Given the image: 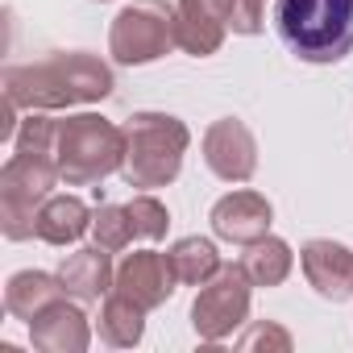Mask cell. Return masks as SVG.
Masks as SVG:
<instances>
[{
	"instance_id": "1",
	"label": "cell",
	"mask_w": 353,
	"mask_h": 353,
	"mask_svg": "<svg viewBox=\"0 0 353 353\" xmlns=\"http://www.w3.org/2000/svg\"><path fill=\"white\" fill-rule=\"evenodd\" d=\"M112 67L100 63L96 54L71 50V54H50L42 63L9 67L5 71V96L17 108L30 112H59L71 104H96L112 96Z\"/></svg>"
},
{
	"instance_id": "2",
	"label": "cell",
	"mask_w": 353,
	"mask_h": 353,
	"mask_svg": "<svg viewBox=\"0 0 353 353\" xmlns=\"http://www.w3.org/2000/svg\"><path fill=\"white\" fill-rule=\"evenodd\" d=\"M283 46L303 63H341L353 50V0H274Z\"/></svg>"
},
{
	"instance_id": "3",
	"label": "cell",
	"mask_w": 353,
	"mask_h": 353,
	"mask_svg": "<svg viewBox=\"0 0 353 353\" xmlns=\"http://www.w3.org/2000/svg\"><path fill=\"white\" fill-rule=\"evenodd\" d=\"M125 162L121 174L129 188H166L179 179L192 129L170 112H133L125 125Z\"/></svg>"
},
{
	"instance_id": "4",
	"label": "cell",
	"mask_w": 353,
	"mask_h": 353,
	"mask_svg": "<svg viewBox=\"0 0 353 353\" xmlns=\"http://www.w3.org/2000/svg\"><path fill=\"white\" fill-rule=\"evenodd\" d=\"M54 162L67 188H92L104 183L125 162V129L112 125L100 112H75L59 121Z\"/></svg>"
},
{
	"instance_id": "5",
	"label": "cell",
	"mask_w": 353,
	"mask_h": 353,
	"mask_svg": "<svg viewBox=\"0 0 353 353\" xmlns=\"http://www.w3.org/2000/svg\"><path fill=\"white\" fill-rule=\"evenodd\" d=\"M54 183H63L54 158L13 150V158L0 170V233L9 241L38 237V208L50 200Z\"/></svg>"
},
{
	"instance_id": "6",
	"label": "cell",
	"mask_w": 353,
	"mask_h": 353,
	"mask_svg": "<svg viewBox=\"0 0 353 353\" xmlns=\"http://www.w3.org/2000/svg\"><path fill=\"white\" fill-rule=\"evenodd\" d=\"M170 46H179V30H174V9L166 0H133L108 26V54L121 67L158 63Z\"/></svg>"
},
{
	"instance_id": "7",
	"label": "cell",
	"mask_w": 353,
	"mask_h": 353,
	"mask_svg": "<svg viewBox=\"0 0 353 353\" xmlns=\"http://www.w3.org/2000/svg\"><path fill=\"white\" fill-rule=\"evenodd\" d=\"M250 274L241 270V262H221V270L200 283L196 299H192V328L200 341H229L245 320H250Z\"/></svg>"
},
{
	"instance_id": "8",
	"label": "cell",
	"mask_w": 353,
	"mask_h": 353,
	"mask_svg": "<svg viewBox=\"0 0 353 353\" xmlns=\"http://www.w3.org/2000/svg\"><path fill=\"white\" fill-rule=\"evenodd\" d=\"M204 162L216 179L225 183H245L254 179L258 170V141L250 133L245 121L237 117H225V121H212L208 133H204Z\"/></svg>"
},
{
	"instance_id": "9",
	"label": "cell",
	"mask_w": 353,
	"mask_h": 353,
	"mask_svg": "<svg viewBox=\"0 0 353 353\" xmlns=\"http://www.w3.org/2000/svg\"><path fill=\"white\" fill-rule=\"evenodd\" d=\"M174 283H179V279H174L166 254H158V250H133V254L121 258L117 279H112V291L125 295V299H133L137 307L154 312V307H162L170 299Z\"/></svg>"
},
{
	"instance_id": "10",
	"label": "cell",
	"mask_w": 353,
	"mask_h": 353,
	"mask_svg": "<svg viewBox=\"0 0 353 353\" xmlns=\"http://www.w3.org/2000/svg\"><path fill=\"white\" fill-rule=\"evenodd\" d=\"M299 266L320 299H332V303L353 299V250L349 245L316 237L299 250Z\"/></svg>"
},
{
	"instance_id": "11",
	"label": "cell",
	"mask_w": 353,
	"mask_h": 353,
	"mask_svg": "<svg viewBox=\"0 0 353 353\" xmlns=\"http://www.w3.org/2000/svg\"><path fill=\"white\" fill-rule=\"evenodd\" d=\"M212 233L221 241H233V245H254L258 237L270 233V221H274V208L266 196L258 192H229L212 204Z\"/></svg>"
},
{
	"instance_id": "12",
	"label": "cell",
	"mask_w": 353,
	"mask_h": 353,
	"mask_svg": "<svg viewBox=\"0 0 353 353\" xmlns=\"http://www.w3.org/2000/svg\"><path fill=\"white\" fill-rule=\"evenodd\" d=\"M229 5L233 0H179V5H174L179 46L196 59L216 54L225 34H229Z\"/></svg>"
},
{
	"instance_id": "13",
	"label": "cell",
	"mask_w": 353,
	"mask_h": 353,
	"mask_svg": "<svg viewBox=\"0 0 353 353\" xmlns=\"http://www.w3.org/2000/svg\"><path fill=\"white\" fill-rule=\"evenodd\" d=\"M30 341L42 353H83L92 345V324H88L83 307L67 303V295H63L30 320Z\"/></svg>"
},
{
	"instance_id": "14",
	"label": "cell",
	"mask_w": 353,
	"mask_h": 353,
	"mask_svg": "<svg viewBox=\"0 0 353 353\" xmlns=\"http://www.w3.org/2000/svg\"><path fill=\"white\" fill-rule=\"evenodd\" d=\"M59 279H63V291H67L71 299L92 303V299H100V295H108V291H112L117 270H112V262H108V250H104V245H83V250H75V254H67V258H63Z\"/></svg>"
},
{
	"instance_id": "15",
	"label": "cell",
	"mask_w": 353,
	"mask_h": 353,
	"mask_svg": "<svg viewBox=\"0 0 353 353\" xmlns=\"http://www.w3.org/2000/svg\"><path fill=\"white\" fill-rule=\"evenodd\" d=\"M92 208L79 196H50L38 208V237L46 245H75L83 233H92Z\"/></svg>"
},
{
	"instance_id": "16",
	"label": "cell",
	"mask_w": 353,
	"mask_h": 353,
	"mask_svg": "<svg viewBox=\"0 0 353 353\" xmlns=\"http://www.w3.org/2000/svg\"><path fill=\"white\" fill-rule=\"evenodd\" d=\"M67 291H63V279L59 274H46V270H17L13 279H9V287H5V307H9V316H17V320H34L38 312H46L54 299H63Z\"/></svg>"
},
{
	"instance_id": "17",
	"label": "cell",
	"mask_w": 353,
	"mask_h": 353,
	"mask_svg": "<svg viewBox=\"0 0 353 353\" xmlns=\"http://www.w3.org/2000/svg\"><path fill=\"white\" fill-rule=\"evenodd\" d=\"M291 266H295L291 245L283 237H270V233L258 237L254 245H245V254H241V270L250 274L254 287H279V283H287Z\"/></svg>"
},
{
	"instance_id": "18",
	"label": "cell",
	"mask_w": 353,
	"mask_h": 353,
	"mask_svg": "<svg viewBox=\"0 0 353 353\" xmlns=\"http://www.w3.org/2000/svg\"><path fill=\"white\" fill-rule=\"evenodd\" d=\"M96 328H100V341H104V345H112V349H133V345L141 341V332H145V307H137L133 299H125V295L112 291V295L104 299V307H100Z\"/></svg>"
},
{
	"instance_id": "19",
	"label": "cell",
	"mask_w": 353,
	"mask_h": 353,
	"mask_svg": "<svg viewBox=\"0 0 353 353\" xmlns=\"http://www.w3.org/2000/svg\"><path fill=\"white\" fill-rule=\"evenodd\" d=\"M166 262H170L174 279L188 283V287H200L221 270V254H216V245L208 237H179L166 250Z\"/></svg>"
},
{
	"instance_id": "20",
	"label": "cell",
	"mask_w": 353,
	"mask_h": 353,
	"mask_svg": "<svg viewBox=\"0 0 353 353\" xmlns=\"http://www.w3.org/2000/svg\"><path fill=\"white\" fill-rule=\"evenodd\" d=\"M92 237H96V245H104L108 254L125 250V245H129V237H133L129 208H121V204H100V208H96V216H92Z\"/></svg>"
},
{
	"instance_id": "21",
	"label": "cell",
	"mask_w": 353,
	"mask_h": 353,
	"mask_svg": "<svg viewBox=\"0 0 353 353\" xmlns=\"http://www.w3.org/2000/svg\"><path fill=\"white\" fill-rule=\"evenodd\" d=\"M54 141H59V121L46 117V112H30L17 125V133H13L17 154H46V158H54Z\"/></svg>"
},
{
	"instance_id": "22",
	"label": "cell",
	"mask_w": 353,
	"mask_h": 353,
	"mask_svg": "<svg viewBox=\"0 0 353 353\" xmlns=\"http://www.w3.org/2000/svg\"><path fill=\"white\" fill-rule=\"evenodd\" d=\"M125 208H129V221H133V237H141V241H162V237H166L170 216H166V204H162V200H154V196H133Z\"/></svg>"
},
{
	"instance_id": "23",
	"label": "cell",
	"mask_w": 353,
	"mask_h": 353,
	"mask_svg": "<svg viewBox=\"0 0 353 353\" xmlns=\"http://www.w3.org/2000/svg\"><path fill=\"white\" fill-rule=\"evenodd\" d=\"M262 21H266V0H233L229 5V30L233 34L254 38V34H262Z\"/></svg>"
},
{
	"instance_id": "24",
	"label": "cell",
	"mask_w": 353,
	"mask_h": 353,
	"mask_svg": "<svg viewBox=\"0 0 353 353\" xmlns=\"http://www.w3.org/2000/svg\"><path fill=\"white\" fill-rule=\"evenodd\" d=\"M237 345H241V349H274V353H291V332L266 320V324H254Z\"/></svg>"
}]
</instances>
